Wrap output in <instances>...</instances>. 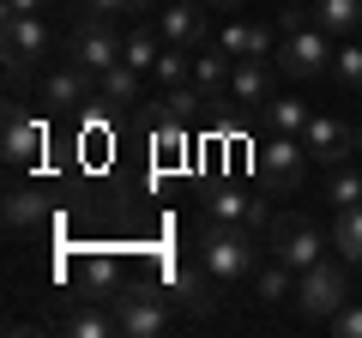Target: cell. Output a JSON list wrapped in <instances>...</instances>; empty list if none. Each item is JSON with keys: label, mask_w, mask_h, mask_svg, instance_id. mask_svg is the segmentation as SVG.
Returning a JSON list of instances; mask_svg holds the SVG:
<instances>
[{"label": "cell", "mask_w": 362, "mask_h": 338, "mask_svg": "<svg viewBox=\"0 0 362 338\" xmlns=\"http://www.w3.org/2000/svg\"><path fill=\"white\" fill-rule=\"evenodd\" d=\"M85 13H97V18H115V13H133V0H78Z\"/></svg>", "instance_id": "4dcf8cb0"}, {"label": "cell", "mask_w": 362, "mask_h": 338, "mask_svg": "<svg viewBox=\"0 0 362 338\" xmlns=\"http://www.w3.org/2000/svg\"><path fill=\"white\" fill-rule=\"evenodd\" d=\"M356 157H362V127H356Z\"/></svg>", "instance_id": "836d02e7"}, {"label": "cell", "mask_w": 362, "mask_h": 338, "mask_svg": "<svg viewBox=\"0 0 362 338\" xmlns=\"http://www.w3.org/2000/svg\"><path fill=\"white\" fill-rule=\"evenodd\" d=\"M302 145H308V157H314L320 169H338V163H350V157H356V133H350L344 121H332V115H308Z\"/></svg>", "instance_id": "30bf717a"}, {"label": "cell", "mask_w": 362, "mask_h": 338, "mask_svg": "<svg viewBox=\"0 0 362 338\" xmlns=\"http://www.w3.org/2000/svg\"><path fill=\"white\" fill-rule=\"evenodd\" d=\"M66 61H73V66H85L90 78H103L109 66L121 61V37L109 30V18H97V13H90L85 25L73 30V42H66Z\"/></svg>", "instance_id": "52a82bcc"}, {"label": "cell", "mask_w": 362, "mask_h": 338, "mask_svg": "<svg viewBox=\"0 0 362 338\" xmlns=\"http://www.w3.org/2000/svg\"><path fill=\"white\" fill-rule=\"evenodd\" d=\"M157 30L175 49H206V6L199 0H169V6H157Z\"/></svg>", "instance_id": "8fae6325"}, {"label": "cell", "mask_w": 362, "mask_h": 338, "mask_svg": "<svg viewBox=\"0 0 362 338\" xmlns=\"http://www.w3.org/2000/svg\"><path fill=\"white\" fill-rule=\"evenodd\" d=\"M0 145H6V163L25 169L42 157V145H49V127H42L37 115H30L25 103H6V115H0Z\"/></svg>", "instance_id": "9c48e42d"}, {"label": "cell", "mask_w": 362, "mask_h": 338, "mask_svg": "<svg viewBox=\"0 0 362 338\" xmlns=\"http://www.w3.org/2000/svg\"><path fill=\"white\" fill-rule=\"evenodd\" d=\"M90 85H97V78L85 73V66H54L49 73V85H42V103L49 109H78V103H90Z\"/></svg>", "instance_id": "2e32d148"}, {"label": "cell", "mask_w": 362, "mask_h": 338, "mask_svg": "<svg viewBox=\"0 0 362 338\" xmlns=\"http://www.w3.org/2000/svg\"><path fill=\"white\" fill-rule=\"evenodd\" d=\"M259 175H266V187H278V194H290V187L302 182V169L314 163L308 145H302V133H266V145H259Z\"/></svg>", "instance_id": "8992f818"}, {"label": "cell", "mask_w": 362, "mask_h": 338, "mask_svg": "<svg viewBox=\"0 0 362 338\" xmlns=\"http://www.w3.org/2000/svg\"><path fill=\"white\" fill-rule=\"evenodd\" d=\"M218 296H223V284L206 272V266H187V272H175V308H187V314H218Z\"/></svg>", "instance_id": "9a60e30c"}, {"label": "cell", "mask_w": 362, "mask_h": 338, "mask_svg": "<svg viewBox=\"0 0 362 338\" xmlns=\"http://www.w3.org/2000/svg\"><path fill=\"white\" fill-rule=\"evenodd\" d=\"M218 49L235 54V61H266V54H278V30L254 25V18H230V25L218 30Z\"/></svg>", "instance_id": "7c38bea8"}, {"label": "cell", "mask_w": 362, "mask_h": 338, "mask_svg": "<svg viewBox=\"0 0 362 338\" xmlns=\"http://www.w3.org/2000/svg\"><path fill=\"white\" fill-rule=\"evenodd\" d=\"M199 6H206V13H211V6H242V0H199Z\"/></svg>", "instance_id": "d6a6232c"}, {"label": "cell", "mask_w": 362, "mask_h": 338, "mask_svg": "<svg viewBox=\"0 0 362 338\" xmlns=\"http://www.w3.org/2000/svg\"><path fill=\"white\" fill-rule=\"evenodd\" d=\"M308 115H314V109L302 103V97H266V103H259L266 133H302V127H308Z\"/></svg>", "instance_id": "44dd1931"}, {"label": "cell", "mask_w": 362, "mask_h": 338, "mask_svg": "<svg viewBox=\"0 0 362 338\" xmlns=\"http://www.w3.org/2000/svg\"><path fill=\"white\" fill-rule=\"evenodd\" d=\"M266 97H272V66H266V61H235V73H230V103H242V109H254V115H259Z\"/></svg>", "instance_id": "d6986e66"}, {"label": "cell", "mask_w": 362, "mask_h": 338, "mask_svg": "<svg viewBox=\"0 0 362 338\" xmlns=\"http://www.w3.org/2000/svg\"><path fill=\"white\" fill-rule=\"evenodd\" d=\"M66 332L73 338H115V314H109V302H85L78 314H66Z\"/></svg>", "instance_id": "603a6c76"}, {"label": "cell", "mask_w": 362, "mask_h": 338, "mask_svg": "<svg viewBox=\"0 0 362 338\" xmlns=\"http://www.w3.org/2000/svg\"><path fill=\"white\" fill-rule=\"evenodd\" d=\"M151 78L157 85H187L194 78V49H175V42H163V54H157V66H151Z\"/></svg>", "instance_id": "4316f807"}, {"label": "cell", "mask_w": 362, "mask_h": 338, "mask_svg": "<svg viewBox=\"0 0 362 338\" xmlns=\"http://www.w3.org/2000/svg\"><path fill=\"white\" fill-rule=\"evenodd\" d=\"M296 284H302V272H296V266H284L278 254H266V260H259V272L247 278V290H254V302H259V308L296 302Z\"/></svg>", "instance_id": "4fadbf2b"}, {"label": "cell", "mask_w": 362, "mask_h": 338, "mask_svg": "<svg viewBox=\"0 0 362 338\" xmlns=\"http://www.w3.org/2000/svg\"><path fill=\"white\" fill-rule=\"evenodd\" d=\"M266 254H278L284 266L308 272V266L326 254V242H320V223H314V218H296V211L272 218V223H266Z\"/></svg>", "instance_id": "5b68a950"}, {"label": "cell", "mask_w": 362, "mask_h": 338, "mask_svg": "<svg viewBox=\"0 0 362 338\" xmlns=\"http://www.w3.org/2000/svg\"><path fill=\"white\" fill-rule=\"evenodd\" d=\"M332 78L344 91H362V42H338L332 49Z\"/></svg>", "instance_id": "f1b7e54d"}, {"label": "cell", "mask_w": 362, "mask_h": 338, "mask_svg": "<svg viewBox=\"0 0 362 338\" xmlns=\"http://www.w3.org/2000/svg\"><path fill=\"white\" fill-rule=\"evenodd\" d=\"M230 73H235V54L223 49H194V85L206 97H230Z\"/></svg>", "instance_id": "ffe728a7"}, {"label": "cell", "mask_w": 362, "mask_h": 338, "mask_svg": "<svg viewBox=\"0 0 362 338\" xmlns=\"http://www.w3.org/2000/svg\"><path fill=\"white\" fill-rule=\"evenodd\" d=\"M42 6H49V0H6L0 13H6V18H30V13H42Z\"/></svg>", "instance_id": "1f68e13d"}, {"label": "cell", "mask_w": 362, "mask_h": 338, "mask_svg": "<svg viewBox=\"0 0 362 338\" xmlns=\"http://www.w3.org/2000/svg\"><path fill=\"white\" fill-rule=\"evenodd\" d=\"M42 54H49V25H42V13L6 18V78H13V85H25V73Z\"/></svg>", "instance_id": "ba28073f"}, {"label": "cell", "mask_w": 362, "mask_h": 338, "mask_svg": "<svg viewBox=\"0 0 362 338\" xmlns=\"http://www.w3.org/2000/svg\"><path fill=\"white\" fill-rule=\"evenodd\" d=\"M194 260L206 266L223 290H230V284H247V278L259 272V242H254L247 223L206 218V230H199V242H194Z\"/></svg>", "instance_id": "6da1fadb"}, {"label": "cell", "mask_w": 362, "mask_h": 338, "mask_svg": "<svg viewBox=\"0 0 362 338\" xmlns=\"http://www.w3.org/2000/svg\"><path fill=\"white\" fill-rule=\"evenodd\" d=\"M157 37H163V30H145L139 18H133V30L121 37V61H133L139 73H151V66H157V54H163V42H157Z\"/></svg>", "instance_id": "d4e9b609"}, {"label": "cell", "mask_w": 362, "mask_h": 338, "mask_svg": "<svg viewBox=\"0 0 362 338\" xmlns=\"http://www.w3.org/2000/svg\"><path fill=\"white\" fill-rule=\"evenodd\" d=\"M42 223V199L30 187H6V230H37Z\"/></svg>", "instance_id": "83f0119b"}, {"label": "cell", "mask_w": 362, "mask_h": 338, "mask_svg": "<svg viewBox=\"0 0 362 338\" xmlns=\"http://www.w3.org/2000/svg\"><path fill=\"white\" fill-rule=\"evenodd\" d=\"M314 25L326 37H350L362 30V0H314Z\"/></svg>", "instance_id": "7402d4cb"}, {"label": "cell", "mask_w": 362, "mask_h": 338, "mask_svg": "<svg viewBox=\"0 0 362 338\" xmlns=\"http://www.w3.org/2000/svg\"><path fill=\"white\" fill-rule=\"evenodd\" d=\"M169 302L151 296V290H139V284H121L115 296H109V314H115L121 338H163L169 326H175V308H169Z\"/></svg>", "instance_id": "3957f363"}, {"label": "cell", "mask_w": 362, "mask_h": 338, "mask_svg": "<svg viewBox=\"0 0 362 338\" xmlns=\"http://www.w3.org/2000/svg\"><path fill=\"white\" fill-rule=\"evenodd\" d=\"M121 284H127V278H121L115 254H90V260H78V290H85V302H109Z\"/></svg>", "instance_id": "e0dca14e"}, {"label": "cell", "mask_w": 362, "mask_h": 338, "mask_svg": "<svg viewBox=\"0 0 362 338\" xmlns=\"http://www.w3.org/2000/svg\"><path fill=\"white\" fill-rule=\"evenodd\" d=\"M139 91H145V73L133 61H115L103 78H97V97H103V109H133L139 103Z\"/></svg>", "instance_id": "ac0fdd59"}, {"label": "cell", "mask_w": 362, "mask_h": 338, "mask_svg": "<svg viewBox=\"0 0 362 338\" xmlns=\"http://www.w3.org/2000/svg\"><path fill=\"white\" fill-rule=\"evenodd\" d=\"M326 206H332V211L362 206V169H356V163H338V169H326Z\"/></svg>", "instance_id": "cb8c5ba5"}, {"label": "cell", "mask_w": 362, "mask_h": 338, "mask_svg": "<svg viewBox=\"0 0 362 338\" xmlns=\"http://www.w3.org/2000/svg\"><path fill=\"white\" fill-rule=\"evenodd\" d=\"M344 302H350V260L344 254H332V260L320 254V260L302 272V284H296V308L308 314V320H332Z\"/></svg>", "instance_id": "7a4b0ae2"}, {"label": "cell", "mask_w": 362, "mask_h": 338, "mask_svg": "<svg viewBox=\"0 0 362 338\" xmlns=\"http://www.w3.org/2000/svg\"><path fill=\"white\" fill-rule=\"evenodd\" d=\"M332 247L344 254L350 266H362V206H344V211H338V223H332Z\"/></svg>", "instance_id": "484cf974"}, {"label": "cell", "mask_w": 362, "mask_h": 338, "mask_svg": "<svg viewBox=\"0 0 362 338\" xmlns=\"http://www.w3.org/2000/svg\"><path fill=\"white\" fill-rule=\"evenodd\" d=\"M206 211L223 218V223H247V230H266V223H272V206L254 199V194H242V187H218V194L206 199Z\"/></svg>", "instance_id": "5bb4252c"}, {"label": "cell", "mask_w": 362, "mask_h": 338, "mask_svg": "<svg viewBox=\"0 0 362 338\" xmlns=\"http://www.w3.org/2000/svg\"><path fill=\"white\" fill-rule=\"evenodd\" d=\"M326 326H332L338 338H362V302H344V308H338Z\"/></svg>", "instance_id": "f546056e"}, {"label": "cell", "mask_w": 362, "mask_h": 338, "mask_svg": "<svg viewBox=\"0 0 362 338\" xmlns=\"http://www.w3.org/2000/svg\"><path fill=\"white\" fill-rule=\"evenodd\" d=\"M278 73L290 78H326L332 73V42L320 25H290L278 30Z\"/></svg>", "instance_id": "277c9868"}]
</instances>
